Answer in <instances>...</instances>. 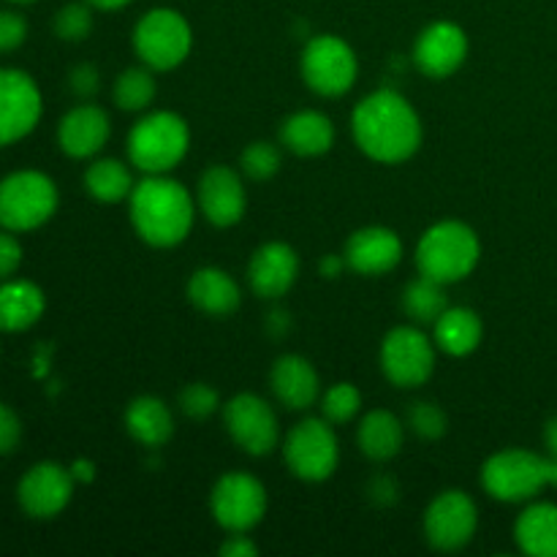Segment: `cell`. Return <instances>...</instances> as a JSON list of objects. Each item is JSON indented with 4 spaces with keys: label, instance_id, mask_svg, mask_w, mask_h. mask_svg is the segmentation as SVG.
<instances>
[{
    "label": "cell",
    "instance_id": "6da1fadb",
    "mask_svg": "<svg viewBox=\"0 0 557 557\" xmlns=\"http://www.w3.org/2000/svg\"><path fill=\"white\" fill-rule=\"evenodd\" d=\"M354 139L370 158L400 163L422 145V123L395 90H379L354 109Z\"/></svg>",
    "mask_w": 557,
    "mask_h": 557
},
{
    "label": "cell",
    "instance_id": "7a4b0ae2",
    "mask_svg": "<svg viewBox=\"0 0 557 557\" xmlns=\"http://www.w3.org/2000/svg\"><path fill=\"white\" fill-rule=\"evenodd\" d=\"M131 221L145 243L172 248L183 243L194 226V201L180 183L150 174L131 190Z\"/></svg>",
    "mask_w": 557,
    "mask_h": 557
},
{
    "label": "cell",
    "instance_id": "3957f363",
    "mask_svg": "<svg viewBox=\"0 0 557 557\" xmlns=\"http://www.w3.org/2000/svg\"><path fill=\"white\" fill-rule=\"evenodd\" d=\"M476 232L460 221H444L438 226L428 228L417 248V264L424 277H433L438 283H457L473 272L479 264Z\"/></svg>",
    "mask_w": 557,
    "mask_h": 557
},
{
    "label": "cell",
    "instance_id": "277c9868",
    "mask_svg": "<svg viewBox=\"0 0 557 557\" xmlns=\"http://www.w3.org/2000/svg\"><path fill=\"white\" fill-rule=\"evenodd\" d=\"M482 482L493 498L517 504L533 498L549 484L557 487V460L525 449H506L490 457L482 471Z\"/></svg>",
    "mask_w": 557,
    "mask_h": 557
},
{
    "label": "cell",
    "instance_id": "5b68a950",
    "mask_svg": "<svg viewBox=\"0 0 557 557\" xmlns=\"http://www.w3.org/2000/svg\"><path fill=\"white\" fill-rule=\"evenodd\" d=\"M188 125L180 114L156 112L139 120L128 136V158L147 174H163L188 152Z\"/></svg>",
    "mask_w": 557,
    "mask_h": 557
},
{
    "label": "cell",
    "instance_id": "8992f818",
    "mask_svg": "<svg viewBox=\"0 0 557 557\" xmlns=\"http://www.w3.org/2000/svg\"><path fill=\"white\" fill-rule=\"evenodd\" d=\"M58 207V188L41 172H16L0 183V226L30 232L47 223Z\"/></svg>",
    "mask_w": 557,
    "mask_h": 557
},
{
    "label": "cell",
    "instance_id": "52a82bcc",
    "mask_svg": "<svg viewBox=\"0 0 557 557\" xmlns=\"http://www.w3.org/2000/svg\"><path fill=\"white\" fill-rule=\"evenodd\" d=\"M134 44L139 58L150 69L169 71L177 69L188 58L194 36H190V27L183 14L172 9H156L141 16L134 33Z\"/></svg>",
    "mask_w": 557,
    "mask_h": 557
},
{
    "label": "cell",
    "instance_id": "ba28073f",
    "mask_svg": "<svg viewBox=\"0 0 557 557\" xmlns=\"http://www.w3.org/2000/svg\"><path fill=\"white\" fill-rule=\"evenodd\" d=\"M302 76L319 96H343L357 82L354 49L337 36H315L305 47Z\"/></svg>",
    "mask_w": 557,
    "mask_h": 557
},
{
    "label": "cell",
    "instance_id": "9c48e42d",
    "mask_svg": "<svg viewBox=\"0 0 557 557\" xmlns=\"http://www.w3.org/2000/svg\"><path fill=\"white\" fill-rule=\"evenodd\" d=\"M286 462L294 476L308 482H324L337 468V438L332 428L321 419H305L302 424L288 433L286 438Z\"/></svg>",
    "mask_w": 557,
    "mask_h": 557
},
{
    "label": "cell",
    "instance_id": "30bf717a",
    "mask_svg": "<svg viewBox=\"0 0 557 557\" xmlns=\"http://www.w3.org/2000/svg\"><path fill=\"white\" fill-rule=\"evenodd\" d=\"M381 368H384L386 379L397 386L424 384L435 370L433 343L413 326H397L384 337Z\"/></svg>",
    "mask_w": 557,
    "mask_h": 557
},
{
    "label": "cell",
    "instance_id": "8fae6325",
    "mask_svg": "<svg viewBox=\"0 0 557 557\" xmlns=\"http://www.w3.org/2000/svg\"><path fill=\"white\" fill-rule=\"evenodd\" d=\"M267 511V493L248 473H226L212 490V515L226 531L245 533L259 525Z\"/></svg>",
    "mask_w": 557,
    "mask_h": 557
},
{
    "label": "cell",
    "instance_id": "7c38bea8",
    "mask_svg": "<svg viewBox=\"0 0 557 557\" xmlns=\"http://www.w3.org/2000/svg\"><path fill=\"white\" fill-rule=\"evenodd\" d=\"M476 504L460 490L438 495L424 515V536L441 553H455L466 547L476 533Z\"/></svg>",
    "mask_w": 557,
    "mask_h": 557
},
{
    "label": "cell",
    "instance_id": "4fadbf2b",
    "mask_svg": "<svg viewBox=\"0 0 557 557\" xmlns=\"http://www.w3.org/2000/svg\"><path fill=\"white\" fill-rule=\"evenodd\" d=\"M41 117V92L36 82L14 69H0V147L22 139Z\"/></svg>",
    "mask_w": 557,
    "mask_h": 557
},
{
    "label": "cell",
    "instance_id": "5bb4252c",
    "mask_svg": "<svg viewBox=\"0 0 557 557\" xmlns=\"http://www.w3.org/2000/svg\"><path fill=\"white\" fill-rule=\"evenodd\" d=\"M226 430L234 444L253 457L270 455L277 446L275 411L256 395H239L228 403Z\"/></svg>",
    "mask_w": 557,
    "mask_h": 557
},
{
    "label": "cell",
    "instance_id": "9a60e30c",
    "mask_svg": "<svg viewBox=\"0 0 557 557\" xmlns=\"http://www.w3.org/2000/svg\"><path fill=\"white\" fill-rule=\"evenodd\" d=\"M74 493V476L54 462L30 468L20 482V504L36 520H49L69 506Z\"/></svg>",
    "mask_w": 557,
    "mask_h": 557
},
{
    "label": "cell",
    "instance_id": "2e32d148",
    "mask_svg": "<svg viewBox=\"0 0 557 557\" xmlns=\"http://www.w3.org/2000/svg\"><path fill=\"white\" fill-rule=\"evenodd\" d=\"M466 54L468 38L462 27H457L455 22H433L430 27H424L413 47V63L419 65L422 74L444 79L460 69Z\"/></svg>",
    "mask_w": 557,
    "mask_h": 557
},
{
    "label": "cell",
    "instance_id": "e0dca14e",
    "mask_svg": "<svg viewBox=\"0 0 557 557\" xmlns=\"http://www.w3.org/2000/svg\"><path fill=\"white\" fill-rule=\"evenodd\" d=\"M199 207L212 226H234L245 215V188L228 166L207 169L199 183Z\"/></svg>",
    "mask_w": 557,
    "mask_h": 557
},
{
    "label": "cell",
    "instance_id": "ac0fdd59",
    "mask_svg": "<svg viewBox=\"0 0 557 557\" xmlns=\"http://www.w3.org/2000/svg\"><path fill=\"white\" fill-rule=\"evenodd\" d=\"M403 259V243L392 228L368 226L359 228L346 245V261L362 275H384L395 270Z\"/></svg>",
    "mask_w": 557,
    "mask_h": 557
},
{
    "label": "cell",
    "instance_id": "d6986e66",
    "mask_svg": "<svg viewBox=\"0 0 557 557\" xmlns=\"http://www.w3.org/2000/svg\"><path fill=\"white\" fill-rule=\"evenodd\" d=\"M299 272V259L288 245L283 243H270L264 248L256 250V256L250 259V288H253L259 297L277 299L294 286Z\"/></svg>",
    "mask_w": 557,
    "mask_h": 557
},
{
    "label": "cell",
    "instance_id": "ffe728a7",
    "mask_svg": "<svg viewBox=\"0 0 557 557\" xmlns=\"http://www.w3.org/2000/svg\"><path fill=\"white\" fill-rule=\"evenodd\" d=\"M60 147L69 152L71 158H87L96 156L109 139V117L103 109L90 107H76L74 112H69L60 123L58 131Z\"/></svg>",
    "mask_w": 557,
    "mask_h": 557
},
{
    "label": "cell",
    "instance_id": "44dd1931",
    "mask_svg": "<svg viewBox=\"0 0 557 557\" xmlns=\"http://www.w3.org/2000/svg\"><path fill=\"white\" fill-rule=\"evenodd\" d=\"M272 392L292 411H302L319 400V375L302 357H281L272 368Z\"/></svg>",
    "mask_w": 557,
    "mask_h": 557
},
{
    "label": "cell",
    "instance_id": "7402d4cb",
    "mask_svg": "<svg viewBox=\"0 0 557 557\" xmlns=\"http://www.w3.org/2000/svg\"><path fill=\"white\" fill-rule=\"evenodd\" d=\"M515 536L525 555L557 557V506L536 504L522 511L515 525Z\"/></svg>",
    "mask_w": 557,
    "mask_h": 557
},
{
    "label": "cell",
    "instance_id": "603a6c76",
    "mask_svg": "<svg viewBox=\"0 0 557 557\" xmlns=\"http://www.w3.org/2000/svg\"><path fill=\"white\" fill-rule=\"evenodd\" d=\"M188 299L210 315H228L239 308V288L223 270L207 267L188 283Z\"/></svg>",
    "mask_w": 557,
    "mask_h": 557
},
{
    "label": "cell",
    "instance_id": "cb8c5ba5",
    "mask_svg": "<svg viewBox=\"0 0 557 557\" xmlns=\"http://www.w3.org/2000/svg\"><path fill=\"white\" fill-rule=\"evenodd\" d=\"M281 139L297 156H321L335 141V128H332L326 114L297 112L283 123Z\"/></svg>",
    "mask_w": 557,
    "mask_h": 557
},
{
    "label": "cell",
    "instance_id": "d4e9b609",
    "mask_svg": "<svg viewBox=\"0 0 557 557\" xmlns=\"http://www.w3.org/2000/svg\"><path fill=\"white\" fill-rule=\"evenodd\" d=\"M44 313L41 288L27 281H9L0 286V330L22 332Z\"/></svg>",
    "mask_w": 557,
    "mask_h": 557
},
{
    "label": "cell",
    "instance_id": "484cf974",
    "mask_svg": "<svg viewBox=\"0 0 557 557\" xmlns=\"http://www.w3.org/2000/svg\"><path fill=\"white\" fill-rule=\"evenodd\" d=\"M125 428H128V433L139 444L161 446L172 438L174 419L163 400H158V397H139L125 411Z\"/></svg>",
    "mask_w": 557,
    "mask_h": 557
},
{
    "label": "cell",
    "instance_id": "4316f807",
    "mask_svg": "<svg viewBox=\"0 0 557 557\" xmlns=\"http://www.w3.org/2000/svg\"><path fill=\"white\" fill-rule=\"evenodd\" d=\"M403 424L389 411H370L359 424V449L370 460H392L403 449Z\"/></svg>",
    "mask_w": 557,
    "mask_h": 557
},
{
    "label": "cell",
    "instance_id": "83f0119b",
    "mask_svg": "<svg viewBox=\"0 0 557 557\" xmlns=\"http://www.w3.org/2000/svg\"><path fill=\"white\" fill-rule=\"evenodd\" d=\"M433 326L435 343L451 357H466L482 341V321L468 308H446Z\"/></svg>",
    "mask_w": 557,
    "mask_h": 557
},
{
    "label": "cell",
    "instance_id": "f1b7e54d",
    "mask_svg": "<svg viewBox=\"0 0 557 557\" xmlns=\"http://www.w3.org/2000/svg\"><path fill=\"white\" fill-rule=\"evenodd\" d=\"M85 185L98 201H109V205L123 201L134 190V180H131L128 166L123 161H114V158L92 163L85 174Z\"/></svg>",
    "mask_w": 557,
    "mask_h": 557
},
{
    "label": "cell",
    "instance_id": "f546056e",
    "mask_svg": "<svg viewBox=\"0 0 557 557\" xmlns=\"http://www.w3.org/2000/svg\"><path fill=\"white\" fill-rule=\"evenodd\" d=\"M403 308L411 315L417 324H435L444 315L446 305L444 283L433 281V277H419V281L408 283L403 292Z\"/></svg>",
    "mask_w": 557,
    "mask_h": 557
},
{
    "label": "cell",
    "instance_id": "4dcf8cb0",
    "mask_svg": "<svg viewBox=\"0 0 557 557\" xmlns=\"http://www.w3.org/2000/svg\"><path fill=\"white\" fill-rule=\"evenodd\" d=\"M152 98H156V79L150 76V71L128 69L114 82V101L120 109L139 112V109L150 107Z\"/></svg>",
    "mask_w": 557,
    "mask_h": 557
},
{
    "label": "cell",
    "instance_id": "1f68e13d",
    "mask_svg": "<svg viewBox=\"0 0 557 557\" xmlns=\"http://www.w3.org/2000/svg\"><path fill=\"white\" fill-rule=\"evenodd\" d=\"M321 408H324V417L330 422H351L359 413V408H362V395H359V389L354 384H337L326 392L324 406Z\"/></svg>",
    "mask_w": 557,
    "mask_h": 557
},
{
    "label": "cell",
    "instance_id": "d6a6232c",
    "mask_svg": "<svg viewBox=\"0 0 557 557\" xmlns=\"http://www.w3.org/2000/svg\"><path fill=\"white\" fill-rule=\"evenodd\" d=\"M92 30V14L85 3H69L58 11L54 16V33L63 41H82L90 36Z\"/></svg>",
    "mask_w": 557,
    "mask_h": 557
},
{
    "label": "cell",
    "instance_id": "836d02e7",
    "mask_svg": "<svg viewBox=\"0 0 557 557\" xmlns=\"http://www.w3.org/2000/svg\"><path fill=\"white\" fill-rule=\"evenodd\" d=\"M281 169V150L270 141H253L243 152V172L250 180H270Z\"/></svg>",
    "mask_w": 557,
    "mask_h": 557
},
{
    "label": "cell",
    "instance_id": "e575fe53",
    "mask_svg": "<svg viewBox=\"0 0 557 557\" xmlns=\"http://www.w3.org/2000/svg\"><path fill=\"white\" fill-rule=\"evenodd\" d=\"M408 424H411V430L419 438L435 441L446 433L449 419H446V413L441 411L435 403H417V406H411V411H408Z\"/></svg>",
    "mask_w": 557,
    "mask_h": 557
},
{
    "label": "cell",
    "instance_id": "d590c367",
    "mask_svg": "<svg viewBox=\"0 0 557 557\" xmlns=\"http://www.w3.org/2000/svg\"><path fill=\"white\" fill-rule=\"evenodd\" d=\"M180 408L190 419H207L218 408V392L207 384H190L180 395Z\"/></svg>",
    "mask_w": 557,
    "mask_h": 557
},
{
    "label": "cell",
    "instance_id": "8d00e7d4",
    "mask_svg": "<svg viewBox=\"0 0 557 557\" xmlns=\"http://www.w3.org/2000/svg\"><path fill=\"white\" fill-rule=\"evenodd\" d=\"M27 36V22L14 11H0V52H11Z\"/></svg>",
    "mask_w": 557,
    "mask_h": 557
},
{
    "label": "cell",
    "instance_id": "74e56055",
    "mask_svg": "<svg viewBox=\"0 0 557 557\" xmlns=\"http://www.w3.org/2000/svg\"><path fill=\"white\" fill-rule=\"evenodd\" d=\"M22 438V424L9 406L0 403V455H11Z\"/></svg>",
    "mask_w": 557,
    "mask_h": 557
},
{
    "label": "cell",
    "instance_id": "f35d334b",
    "mask_svg": "<svg viewBox=\"0 0 557 557\" xmlns=\"http://www.w3.org/2000/svg\"><path fill=\"white\" fill-rule=\"evenodd\" d=\"M22 261V248L11 234H0V281L14 275Z\"/></svg>",
    "mask_w": 557,
    "mask_h": 557
},
{
    "label": "cell",
    "instance_id": "ab89813d",
    "mask_svg": "<svg viewBox=\"0 0 557 557\" xmlns=\"http://www.w3.org/2000/svg\"><path fill=\"white\" fill-rule=\"evenodd\" d=\"M71 90L79 98H90L98 92V71L92 65H79L71 71Z\"/></svg>",
    "mask_w": 557,
    "mask_h": 557
},
{
    "label": "cell",
    "instance_id": "60d3db41",
    "mask_svg": "<svg viewBox=\"0 0 557 557\" xmlns=\"http://www.w3.org/2000/svg\"><path fill=\"white\" fill-rule=\"evenodd\" d=\"M256 553H259V547H256L250 539L239 536V533H234V536L221 547L223 557H253Z\"/></svg>",
    "mask_w": 557,
    "mask_h": 557
},
{
    "label": "cell",
    "instance_id": "b9f144b4",
    "mask_svg": "<svg viewBox=\"0 0 557 557\" xmlns=\"http://www.w3.org/2000/svg\"><path fill=\"white\" fill-rule=\"evenodd\" d=\"M370 498L373 500H379V504H395L397 500V484H395V479H389V476H381V479H375L373 484H370Z\"/></svg>",
    "mask_w": 557,
    "mask_h": 557
},
{
    "label": "cell",
    "instance_id": "7bdbcfd3",
    "mask_svg": "<svg viewBox=\"0 0 557 557\" xmlns=\"http://www.w3.org/2000/svg\"><path fill=\"white\" fill-rule=\"evenodd\" d=\"M346 264H348L346 256H326V259L321 261V272H324L326 277H337Z\"/></svg>",
    "mask_w": 557,
    "mask_h": 557
},
{
    "label": "cell",
    "instance_id": "ee69618b",
    "mask_svg": "<svg viewBox=\"0 0 557 557\" xmlns=\"http://www.w3.org/2000/svg\"><path fill=\"white\" fill-rule=\"evenodd\" d=\"M544 444H547L549 457H555L557 460V417L549 419L547 428H544Z\"/></svg>",
    "mask_w": 557,
    "mask_h": 557
},
{
    "label": "cell",
    "instance_id": "f6af8a7d",
    "mask_svg": "<svg viewBox=\"0 0 557 557\" xmlns=\"http://www.w3.org/2000/svg\"><path fill=\"white\" fill-rule=\"evenodd\" d=\"M71 476L79 479V482H90V479H92V466H90V462H82L79 460L74 468H71Z\"/></svg>",
    "mask_w": 557,
    "mask_h": 557
},
{
    "label": "cell",
    "instance_id": "bcb514c9",
    "mask_svg": "<svg viewBox=\"0 0 557 557\" xmlns=\"http://www.w3.org/2000/svg\"><path fill=\"white\" fill-rule=\"evenodd\" d=\"M96 9H107V11H114V9H123V5H128L131 0H90Z\"/></svg>",
    "mask_w": 557,
    "mask_h": 557
},
{
    "label": "cell",
    "instance_id": "7dc6e473",
    "mask_svg": "<svg viewBox=\"0 0 557 557\" xmlns=\"http://www.w3.org/2000/svg\"><path fill=\"white\" fill-rule=\"evenodd\" d=\"M14 3H33V0H14Z\"/></svg>",
    "mask_w": 557,
    "mask_h": 557
}]
</instances>
